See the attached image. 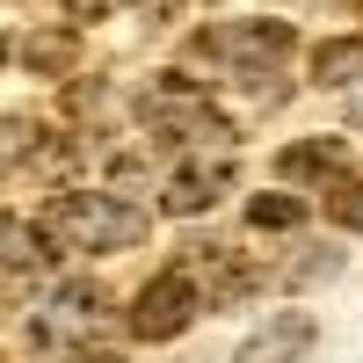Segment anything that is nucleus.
I'll list each match as a JSON object with an SVG mask.
<instances>
[{
  "label": "nucleus",
  "mask_w": 363,
  "mask_h": 363,
  "mask_svg": "<svg viewBox=\"0 0 363 363\" xmlns=\"http://www.w3.org/2000/svg\"><path fill=\"white\" fill-rule=\"evenodd\" d=\"M37 240L44 255H116L145 240V211L109 189H58L37 218Z\"/></svg>",
  "instance_id": "nucleus-1"
},
{
  "label": "nucleus",
  "mask_w": 363,
  "mask_h": 363,
  "mask_svg": "<svg viewBox=\"0 0 363 363\" xmlns=\"http://www.w3.org/2000/svg\"><path fill=\"white\" fill-rule=\"evenodd\" d=\"M131 109H138V124L153 131V138H167V145H196V153H211V145L225 153V145H233V124L211 109V95H203L189 73H153V80L138 87Z\"/></svg>",
  "instance_id": "nucleus-2"
},
{
  "label": "nucleus",
  "mask_w": 363,
  "mask_h": 363,
  "mask_svg": "<svg viewBox=\"0 0 363 363\" xmlns=\"http://www.w3.org/2000/svg\"><path fill=\"white\" fill-rule=\"evenodd\" d=\"M291 44H298L291 22H218V29L196 37V58L203 66H225L233 87H255V80L277 73V58H291Z\"/></svg>",
  "instance_id": "nucleus-3"
},
{
  "label": "nucleus",
  "mask_w": 363,
  "mask_h": 363,
  "mask_svg": "<svg viewBox=\"0 0 363 363\" xmlns=\"http://www.w3.org/2000/svg\"><path fill=\"white\" fill-rule=\"evenodd\" d=\"M102 313H109L102 284H51L44 306L29 313V342H44V349H73V342H87V335L102 327Z\"/></svg>",
  "instance_id": "nucleus-4"
},
{
  "label": "nucleus",
  "mask_w": 363,
  "mask_h": 363,
  "mask_svg": "<svg viewBox=\"0 0 363 363\" xmlns=\"http://www.w3.org/2000/svg\"><path fill=\"white\" fill-rule=\"evenodd\" d=\"M196 313H203V298H196V284H189V269H174V262H167L160 277L131 298V313H124V320H131V335H138V342H174Z\"/></svg>",
  "instance_id": "nucleus-5"
},
{
  "label": "nucleus",
  "mask_w": 363,
  "mask_h": 363,
  "mask_svg": "<svg viewBox=\"0 0 363 363\" xmlns=\"http://www.w3.org/2000/svg\"><path fill=\"white\" fill-rule=\"evenodd\" d=\"M225 189H233V160L225 153H189V160L167 174L160 211H167V218H196V211H211Z\"/></svg>",
  "instance_id": "nucleus-6"
},
{
  "label": "nucleus",
  "mask_w": 363,
  "mask_h": 363,
  "mask_svg": "<svg viewBox=\"0 0 363 363\" xmlns=\"http://www.w3.org/2000/svg\"><path fill=\"white\" fill-rule=\"evenodd\" d=\"M313 335H320V327L306 313H277V320H262L255 335L233 349V363H298V356L313 349Z\"/></svg>",
  "instance_id": "nucleus-7"
},
{
  "label": "nucleus",
  "mask_w": 363,
  "mask_h": 363,
  "mask_svg": "<svg viewBox=\"0 0 363 363\" xmlns=\"http://www.w3.org/2000/svg\"><path fill=\"white\" fill-rule=\"evenodd\" d=\"M277 174L284 182H342L349 174V145L342 138H298L277 153Z\"/></svg>",
  "instance_id": "nucleus-8"
},
{
  "label": "nucleus",
  "mask_w": 363,
  "mask_h": 363,
  "mask_svg": "<svg viewBox=\"0 0 363 363\" xmlns=\"http://www.w3.org/2000/svg\"><path fill=\"white\" fill-rule=\"evenodd\" d=\"M44 269V240L29 218H15V211H0V284H22Z\"/></svg>",
  "instance_id": "nucleus-9"
},
{
  "label": "nucleus",
  "mask_w": 363,
  "mask_h": 363,
  "mask_svg": "<svg viewBox=\"0 0 363 363\" xmlns=\"http://www.w3.org/2000/svg\"><path fill=\"white\" fill-rule=\"evenodd\" d=\"M356 80H363V37L313 44V87H356Z\"/></svg>",
  "instance_id": "nucleus-10"
},
{
  "label": "nucleus",
  "mask_w": 363,
  "mask_h": 363,
  "mask_svg": "<svg viewBox=\"0 0 363 363\" xmlns=\"http://www.w3.org/2000/svg\"><path fill=\"white\" fill-rule=\"evenodd\" d=\"M22 66H29V73H66V66H73V22L29 37V44H22Z\"/></svg>",
  "instance_id": "nucleus-11"
},
{
  "label": "nucleus",
  "mask_w": 363,
  "mask_h": 363,
  "mask_svg": "<svg viewBox=\"0 0 363 363\" xmlns=\"http://www.w3.org/2000/svg\"><path fill=\"white\" fill-rule=\"evenodd\" d=\"M247 225H255V233H291V225H306V196H247Z\"/></svg>",
  "instance_id": "nucleus-12"
},
{
  "label": "nucleus",
  "mask_w": 363,
  "mask_h": 363,
  "mask_svg": "<svg viewBox=\"0 0 363 363\" xmlns=\"http://www.w3.org/2000/svg\"><path fill=\"white\" fill-rule=\"evenodd\" d=\"M327 218L342 233H363V174H342L335 189H327Z\"/></svg>",
  "instance_id": "nucleus-13"
},
{
  "label": "nucleus",
  "mask_w": 363,
  "mask_h": 363,
  "mask_svg": "<svg viewBox=\"0 0 363 363\" xmlns=\"http://www.w3.org/2000/svg\"><path fill=\"white\" fill-rule=\"evenodd\" d=\"M29 145H37V124L29 116H0V182H8V167L29 160Z\"/></svg>",
  "instance_id": "nucleus-14"
},
{
  "label": "nucleus",
  "mask_w": 363,
  "mask_h": 363,
  "mask_svg": "<svg viewBox=\"0 0 363 363\" xmlns=\"http://www.w3.org/2000/svg\"><path fill=\"white\" fill-rule=\"evenodd\" d=\"M320 277H342L335 247H306V262H291V284H320Z\"/></svg>",
  "instance_id": "nucleus-15"
},
{
  "label": "nucleus",
  "mask_w": 363,
  "mask_h": 363,
  "mask_svg": "<svg viewBox=\"0 0 363 363\" xmlns=\"http://www.w3.org/2000/svg\"><path fill=\"white\" fill-rule=\"evenodd\" d=\"M109 8H116V0H66V15H73V22H102Z\"/></svg>",
  "instance_id": "nucleus-16"
},
{
  "label": "nucleus",
  "mask_w": 363,
  "mask_h": 363,
  "mask_svg": "<svg viewBox=\"0 0 363 363\" xmlns=\"http://www.w3.org/2000/svg\"><path fill=\"white\" fill-rule=\"evenodd\" d=\"M73 363H124V356H73Z\"/></svg>",
  "instance_id": "nucleus-17"
},
{
  "label": "nucleus",
  "mask_w": 363,
  "mask_h": 363,
  "mask_svg": "<svg viewBox=\"0 0 363 363\" xmlns=\"http://www.w3.org/2000/svg\"><path fill=\"white\" fill-rule=\"evenodd\" d=\"M8 51H15V44H8V37H0V66H8Z\"/></svg>",
  "instance_id": "nucleus-18"
}]
</instances>
